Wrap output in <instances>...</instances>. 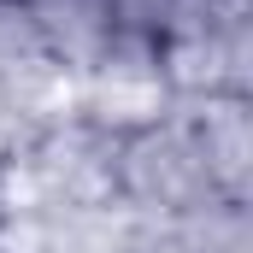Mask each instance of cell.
<instances>
[{"instance_id": "cell-4", "label": "cell", "mask_w": 253, "mask_h": 253, "mask_svg": "<svg viewBox=\"0 0 253 253\" xmlns=\"http://www.w3.org/2000/svg\"><path fill=\"white\" fill-rule=\"evenodd\" d=\"M24 18L65 77H83L112 42V0H24Z\"/></svg>"}, {"instance_id": "cell-6", "label": "cell", "mask_w": 253, "mask_h": 253, "mask_svg": "<svg viewBox=\"0 0 253 253\" xmlns=\"http://www.w3.org/2000/svg\"><path fill=\"white\" fill-rule=\"evenodd\" d=\"M12 218H18V206H12V183H6V165H0V242H6Z\"/></svg>"}, {"instance_id": "cell-1", "label": "cell", "mask_w": 253, "mask_h": 253, "mask_svg": "<svg viewBox=\"0 0 253 253\" xmlns=\"http://www.w3.org/2000/svg\"><path fill=\"white\" fill-rule=\"evenodd\" d=\"M12 206L24 218H65V212H118L112 206V135L83 112L42 118L18 135L6 159Z\"/></svg>"}, {"instance_id": "cell-5", "label": "cell", "mask_w": 253, "mask_h": 253, "mask_svg": "<svg viewBox=\"0 0 253 253\" xmlns=\"http://www.w3.org/2000/svg\"><path fill=\"white\" fill-rule=\"evenodd\" d=\"M177 253H253V200H206L171 224Z\"/></svg>"}, {"instance_id": "cell-3", "label": "cell", "mask_w": 253, "mask_h": 253, "mask_svg": "<svg viewBox=\"0 0 253 253\" xmlns=\"http://www.w3.org/2000/svg\"><path fill=\"white\" fill-rule=\"evenodd\" d=\"M218 200H253V94H200L177 106Z\"/></svg>"}, {"instance_id": "cell-2", "label": "cell", "mask_w": 253, "mask_h": 253, "mask_svg": "<svg viewBox=\"0 0 253 253\" xmlns=\"http://www.w3.org/2000/svg\"><path fill=\"white\" fill-rule=\"evenodd\" d=\"M206 200H212V183H206V165L194 153V135L177 106L141 129L112 135V206L124 218L177 224L183 212Z\"/></svg>"}]
</instances>
